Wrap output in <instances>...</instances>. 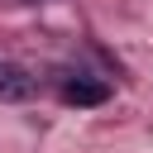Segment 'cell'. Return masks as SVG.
<instances>
[{"instance_id":"3957f363","label":"cell","mask_w":153,"mask_h":153,"mask_svg":"<svg viewBox=\"0 0 153 153\" xmlns=\"http://www.w3.org/2000/svg\"><path fill=\"white\" fill-rule=\"evenodd\" d=\"M24 5H33V0H24Z\"/></svg>"},{"instance_id":"7a4b0ae2","label":"cell","mask_w":153,"mask_h":153,"mask_svg":"<svg viewBox=\"0 0 153 153\" xmlns=\"http://www.w3.org/2000/svg\"><path fill=\"white\" fill-rule=\"evenodd\" d=\"M62 96H67L72 105H100V100L110 96V86H100V81H67Z\"/></svg>"},{"instance_id":"6da1fadb","label":"cell","mask_w":153,"mask_h":153,"mask_svg":"<svg viewBox=\"0 0 153 153\" xmlns=\"http://www.w3.org/2000/svg\"><path fill=\"white\" fill-rule=\"evenodd\" d=\"M33 96V76L19 62H0V100H29Z\"/></svg>"}]
</instances>
